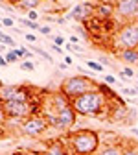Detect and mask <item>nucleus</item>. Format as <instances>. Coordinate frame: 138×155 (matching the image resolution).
<instances>
[{"label": "nucleus", "mask_w": 138, "mask_h": 155, "mask_svg": "<svg viewBox=\"0 0 138 155\" xmlns=\"http://www.w3.org/2000/svg\"><path fill=\"white\" fill-rule=\"evenodd\" d=\"M68 150L72 155H96L101 148L100 133L94 129H77L68 135Z\"/></svg>", "instance_id": "obj_1"}, {"label": "nucleus", "mask_w": 138, "mask_h": 155, "mask_svg": "<svg viewBox=\"0 0 138 155\" xmlns=\"http://www.w3.org/2000/svg\"><path fill=\"white\" fill-rule=\"evenodd\" d=\"M107 98L100 89H94L90 92H85L81 96H77L75 100H72V107L75 114L79 116H100L107 105Z\"/></svg>", "instance_id": "obj_2"}, {"label": "nucleus", "mask_w": 138, "mask_h": 155, "mask_svg": "<svg viewBox=\"0 0 138 155\" xmlns=\"http://www.w3.org/2000/svg\"><path fill=\"white\" fill-rule=\"evenodd\" d=\"M94 89H98V83L92 80V78H87L83 74L68 76L61 81V85H59V91H61L65 96H68L70 100H75L77 96H81L85 92H90Z\"/></svg>", "instance_id": "obj_3"}, {"label": "nucleus", "mask_w": 138, "mask_h": 155, "mask_svg": "<svg viewBox=\"0 0 138 155\" xmlns=\"http://www.w3.org/2000/svg\"><path fill=\"white\" fill-rule=\"evenodd\" d=\"M41 109H43V116L50 124V127H55L59 131H68L77 124V114H75L74 107H66V109L57 111V113L48 109V107H41Z\"/></svg>", "instance_id": "obj_4"}, {"label": "nucleus", "mask_w": 138, "mask_h": 155, "mask_svg": "<svg viewBox=\"0 0 138 155\" xmlns=\"http://www.w3.org/2000/svg\"><path fill=\"white\" fill-rule=\"evenodd\" d=\"M114 45L120 50H136L138 48V21L118 26L114 33Z\"/></svg>", "instance_id": "obj_5"}, {"label": "nucleus", "mask_w": 138, "mask_h": 155, "mask_svg": "<svg viewBox=\"0 0 138 155\" xmlns=\"http://www.w3.org/2000/svg\"><path fill=\"white\" fill-rule=\"evenodd\" d=\"M0 100L6 102H31L33 92L26 85H2L0 87Z\"/></svg>", "instance_id": "obj_6"}, {"label": "nucleus", "mask_w": 138, "mask_h": 155, "mask_svg": "<svg viewBox=\"0 0 138 155\" xmlns=\"http://www.w3.org/2000/svg\"><path fill=\"white\" fill-rule=\"evenodd\" d=\"M50 127V124L46 122V118L43 114H33L30 118H26L21 126V133L26 135V137H39L43 135L46 129Z\"/></svg>", "instance_id": "obj_7"}, {"label": "nucleus", "mask_w": 138, "mask_h": 155, "mask_svg": "<svg viewBox=\"0 0 138 155\" xmlns=\"http://www.w3.org/2000/svg\"><path fill=\"white\" fill-rule=\"evenodd\" d=\"M114 8H116L114 17H120L122 24L138 21V0H120V2H114Z\"/></svg>", "instance_id": "obj_8"}, {"label": "nucleus", "mask_w": 138, "mask_h": 155, "mask_svg": "<svg viewBox=\"0 0 138 155\" xmlns=\"http://www.w3.org/2000/svg\"><path fill=\"white\" fill-rule=\"evenodd\" d=\"M94 11H96V4H92V2H81V4H77L66 15V21L72 18V21L79 22V24H85V22L90 21V18H94Z\"/></svg>", "instance_id": "obj_9"}, {"label": "nucleus", "mask_w": 138, "mask_h": 155, "mask_svg": "<svg viewBox=\"0 0 138 155\" xmlns=\"http://www.w3.org/2000/svg\"><path fill=\"white\" fill-rule=\"evenodd\" d=\"M116 15V8L114 2H98L96 4V11H94V18H98L100 22H107Z\"/></svg>", "instance_id": "obj_10"}, {"label": "nucleus", "mask_w": 138, "mask_h": 155, "mask_svg": "<svg viewBox=\"0 0 138 155\" xmlns=\"http://www.w3.org/2000/svg\"><path fill=\"white\" fill-rule=\"evenodd\" d=\"M131 111L127 109V105H120V104H112L111 111H109V120L111 122H124L125 118H129Z\"/></svg>", "instance_id": "obj_11"}, {"label": "nucleus", "mask_w": 138, "mask_h": 155, "mask_svg": "<svg viewBox=\"0 0 138 155\" xmlns=\"http://www.w3.org/2000/svg\"><path fill=\"white\" fill-rule=\"evenodd\" d=\"M15 9H18V11H33V9H37V8H41L43 6V2H41V0H18V2H17V0H11V2H9Z\"/></svg>", "instance_id": "obj_12"}, {"label": "nucleus", "mask_w": 138, "mask_h": 155, "mask_svg": "<svg viewBox=\"0 0 138 155\" xmlns=\"http://www.w3.org/2000/svg\"><path fill=\"white\" fill-rule=\"evenodd\" d=\"M43 153L44 155H70L68 148H65L63 142H52V144H48V148Z\"/></svg>", "instance_id": "obj_13"}, {"label": "nucleus", "mask_w": 138, "mask_h": 155, "mask_svg": "<svg viewBox=\"0 0 138 155\" xmlns=\"http://www.w3.org/2000/svg\"><path fill=\"white\" fill-rule=\"evenodd\" d=\"M118 57L129 65H134V63H138V48L136 50H120L118 52Z\"/></svg>", "instance_id": "obj_14"}, {"label": "nucleus", "mask_w": 138, "mask_h": 155, "mask_svg": "<svg viewBox=\"0 0 138 155\" xmlns=\"http://www.w3.org/2000/svg\"><path fill=\"white\" fill-rule=\"evenodd\" d=\"M124 153V148L120 144L116 146H101L100 151H98V155H122Z\"/></svg>", "instance_id": "obj_15"}, {"label": "nucleus", "mask_w": 138, "mask_h": 155, "mask_svg": "<svg viewBox=\"0 0 138 155\" xmlns=\"http://www.w3.org/2000/svg\"><path fill=\"white\" fill-rule=\"evenodd\" d=\"M17 24H18V26H24V28H28V30H37V31L41 30V24L28 21L26 17H18V18H17Z\"/></svg>", "instance_id": "obj_16"}, {"label": "nucleus", "mask_w": 138, "mask_h": 155, "mask_svg": "<svg viewBox=\"0 0 138 155\" xmlns=\"http://www.w3.org/2000/svg\"><path fill=\"white\" fill-rule=\"evenodd\" d=\"M31 52H33V54H37V55H41L43 59H46L48 63H53V57H52L44 48H41V46H31Z\"/></svg>", "instance_id": "obj_17"}, {"label": "nucleus", "mask_w": 138, "mask_h": 155, "mask_svg": "<svg viewBox=\"0 0 138 155\" xmlns=\"http://www.w3.org/2000/svg\"><path fill=\"white\" fill-rule=\"evenodd\" d=\"M85 63H87V67L90 68V72H96V74H101V72L105 70V67H101V65H100V61H94V59H87Z\"/></svg>", "instance_id": "obj_18"}, {"label": "nucleus", "mask_w": 138, "mask_h": 155, "mask_svg": "<svg viewBox=\"0 0 138 155\" xmlns=\"http://www.w3.org/2000/svg\"><path fill=\"white\" fill-rule=\"evenodd\" d=\"M4 57H6V61H8V65H13V63H18V57H17V54H15V50H8V52L4 54Z\"/></svg>", "instance_id": "obj_19"}, {"label": "nucleus", "mask_w": 138, "mask_h": 155, "mask_svg": "<svg viewBox=\"0 0 138 155\" xmlns=\"http://www.w3.org/2000/svg\"><path fill=\"white\" fill-rule=\"evenodd\" d=\"M6 120H8V116H6V111H4V102L0 100V129H6Z\"/></svg>", "instance_id": "obj_20"}, {"label": "nucleus", "mask_w": 138, "mask_h": 155, "mask_svg": "<svg viewBox=\"0 0 138 155\" xmlns=\"http://www.w3.org/2000/svg\"><path fill=\"white\" fill-rule=\"evenodd\" d=\"M2 26L13 30V28H15V18H13V17H2Z\"/></svg>", "instance_id": "obj_21"}, {"label": "nucleus", "mask_w": 138, "mask_h": 155, "mask_svg": "<svg viewBox=\"0 0 138 155\" xmlns=\"http://www.w3.org/2000/svg\"><path fill=\"white\" fill-rule=\"evenodd\" d=\"M18 67H21V70H26V72H33V70H35V65H33L31 61H22Z\"/></svg>", "instance_id": "obj_22"}, {"label": "nucleus", "mask_w": 138, "mask_h": 155, "mask_svg": "<svg viewBox=\"0 0 138 155\" xmlns=\"http://www.w3.org/2000/svg\"><path fill=\"white\" fill-rule=\"evenodd\" d=\"M103 83H107V85H116L118 80H116L112 74H103Z\"/></svg>", "instance_id": "obj_23"}, {"label": "nucleus", "mask_w": 138, "mask_h": 155, "mask_svg": "<svg viewBox=\"0 0 138 155\" xmlns=\"http://www.w3.org/2000/svg\"><path fill=\"white\" fill-rule=\"evenodd\" d=\"M122 94H125V96H134V98H136V89L134 87H122Z\"/></svg>", "instance_id": "obj_24"}, {"label": "nucleus", "mask_w": 138, "mask_h": 155, "mask_svg": "<svg viewBox=\"0 0 138 155\" xmlns=\"http://www.w3.org/2000/svg\"><path fill=\"white\" fill-rule=\"evenodd\" d=\"M52 41H53L55 46H59V45H66V39H65L63 35H53V37H52Z\"/></svg>", "instance_id": "obj_25"}, {"label": "nucleus", "mask_w": 138, "mask_h": 155, "mask_svg": "<svg viewBox=\"0 0 138 155\" xmlns=\"http://www.w3.org/2000/svg\"><path fill=\"white\" fill-rule=\"evenodd\" d=\"M26 18H28V21H31V22H37V21H39V13H37V9L28 11V13H26Z\"/></svg>", "instance_id": "obj_26"}, {"label": "nucleus", "mask_w": 138, "mask_h": 155, "mask_svg": "<svg viewBox=\"0 0 138 155\" xmlns=\"http://www.w3.org/2000/svg\"><path fill=\"white\" fill-rule=\"evenodd\" d=\"M122 74H124V78H134V76H136L131 67H124V68H122Z\"/></svg>", "instance_id": "obj_27"}, {"label": "nucleus", "mask_w": 138, "mask_h": 155, "mask_svg": "<svg viewBox=\"0 0 138 155\" xmlns=\"http://www.w3.org/2000/svg\"><path fill=\"white\" fill-rule=\"evenodd\" d=\"M122 155H138V150L133 148V146H127V148H124V153Z\"/></svg>", "instance_id": "obj_28"}, {"label": "nucleus", "mask_w": 138, "mask_h": 155, "mask_svg": "<svg viewBox=\"0 0 138 155\" xmlns=\"http://www.w3.org/2000/svg\"><path fill=\"white\" fill-rule=\"evenodd\" d=\"M24 39H26L28 43H33V45L37 43V35L35 33H24Z\"/></svg>", "instance_id": "obj_29"}, {"label": "nucleus", "mask_w": 138, "mask_h": 155, "mask_svg": "<svg viewBox=\"0 0 138 155\" xmlns=\"http://www.w3.org/2000/svg\"><path fill=\"white\" fill-rule=\"evenodd\" d=\"M39 33H41V35H48V37H50V33H52V28H50L48 24H46V26H41Z\"/></svg>", "instance_id": "obj_30"}, {"label": "nucleus", "mask_w": 138, "mask_h": 155, "mask_svg": "<svg viewBox=\"0 0 138 155\" xmlns=\"http://www.w3.org/2000/svg\"><path fill=\"white\" fill-rule=\"evenodd\" d=\"M77 33H79L83 39H88V33H87V28H83V26H77Z\"/></svg>", "instance_id": "obj_31"}, {"label": "nucleus", "mask_w": 138, "mask_h": 155, "mask_svg": "<svg viewBox=\"0 0 138 155\" xmlns=\"http://www.w3.org/2000/svg\"><path fill=\"white\" fill-rule=\"evenodd\" d=\"M68 43H72V45H79V37H77V35H70V37H68Z\"/></svg>", "instance_id": "obj_32"}, {"label": "nucleus", "mask_w": 138, "mask_h": 155, "mask_svg": "<svg viewBox=\"0 0 138 155\" xmlns=\"http://www.w3.org/2000/svg\"><path fill=\"white\" fill-rule=\"evenodd\" d=\"M50 50L55 52V54H63V48L61 46H55V45H50Z\"/></svg>", "instance_id": "obj_33"}, {"label": "nucleus", "mask_w": 138, "mask_h": 155, "mask_svg": "<svg viewBox=\"0 0 138 155\" xmlns=\"http://www.w3.org/2000/svg\"><path fill=\"white\" fill-rule=\"evenodd\" d=\"M24 52H26V59H33V55H35V54H33L31 50H28V48L24 46Z\"/></svg>", "instance_id": "obj_34"}, {"label": "nucleus", "mask_w": 138, "mask_h": 155, "mask_svg": "<svg viewBox=\"0 0 138 155\" xmlns=\"http://www.w3.org/2000/svg\"><path fill=\"white\" fill-rule=\"evenodd\" d=\"M0 67H8V61H6L4 54H0Z\"/></svg>", "instance_id": "obj_35"}, {"label": "nucleus", "mask_w": 138, "mask_h": 155, "mask_svg": "<svg viewBox=\"0 0 138 155\" xmlns=\"http://www.w3.org/2000/svg\"><path fill=\"white\" fill-rule=\"evenodd\" d=\"M63 59H65V63H66L68 67H70V65L74 63V59H72V57H70V55H65V57H63Z\"/></svg>", "instance_id": "obj_36"}, {"label": "nucleus", "mask_w": 138, "mask_h": 155, "mask_svg": "<svg viewBox=\"0 0 138 155\" xmlns=\"http://www.w3.org/2000/svg\"><path fill=\"white\" fill-rule=\"evenodd\" d=\"M59 68H61V70H66V68H68V65L63 61V63H59Z\"/></svg>", "instance_id": "obj_37"}, {"label": "nucleus", "mask_w": 138, "mask_h": 155, "mask_svg": "<svg viewBox=\"0 0 138 155\" xmlns=\"http://www.w3.org/2000/svg\"><path fill=\"white\" fill-rule=\"evenodd\" d=\"M127 104H134V105H138V98H133V100H129Z\"/></svg>", "instance_id": "obj_38"}, {"label": "nucleus", "mask_w": 138, "mask_h": 155, "mask_svg": "<svg viewBox=\"0 0 138 155\" xmlns=\"http://www.w3.org/2000/svg\"><path fill=\"white\" fill-rule=\"evenodd\" d=\"M133 133H134V137H138V129H136V127L133 129Z\"/></svg>", "instance_id": "obj_39"}, {"label": "nucleus", "mask_w": 138, "mask_h": 155, "mask_svg": "<svg viewBox=\"0 0 138 155\" xmlns=\"http://www.w3.org/2000/svg\"><path fill=\"white\" fill-rule=\"evenodd\" d=\"M0 26H2V17H0Z\"/></svg>", "instance_id": "obj_40"}, {"label": "nucleus", "mask_w": 138, "mask_h": 155, "mask_svg": "<svg viewBox=\"0 0 138 155\" xmlns=\"http://www.w3.org/2000/svg\"><path fill=\"white\" fill-rule=\"evenodd\" d=\"M134 89H136V92H138V83H136V87H134Z\"/></svg>", "instance_id": "obj_41"}, {"label": "nucleus", "mask_w": 138, "mask_h": 155, "mask_svg": "<svg viewBox=\"0 0 138 155\" xmlns=\"http://www.w3.org/2000/svg\"><path fill=\"white\" fill-rule=\"evenodd\" d=\"M0 87H2V81H0Z\"/></svg>", "instance_id": "obj_42"}, {"label": "nucleus", "mask_w": 138, "mask_h": 155, "mask_svg": "<svg viewBox=\"0 0 138 155\" xmlns=\"http://www.w3.org/2000/svg\"><path fill=\"white\" fill-rule=\"evenodd\" d=\"M136 80H138V74H136Z\"/></svg>", "instance_id": "obj_43"}, {"label": "nucleus", "mask_w": 138, "mask_h": 155, "mask_svg": "<svg viewBox=\"0 0 138 155\" xmlns=\"http://www.w3.org/2000/svg\"><path fill=\"white\" fill-rule=\"evenodd\" d=\"M43 155H44V153H43Z\"/></svg>", "instance_id": "obj_44"}, {"label": "nucleus", "mask_w": 138, "mask_h": 155, "mask_svg": "<svg viewBox=\"0 0 138 155\" xmlns=\"http://www.w3.org/2000/svg\"><path fill=\"white\" fill-rule=\"evenodd\" d=\"M96 155H98V153H96Z\"/></svg>", "instance_id": "obj_45"}]
</instances>
